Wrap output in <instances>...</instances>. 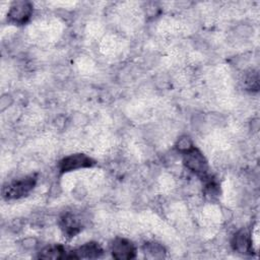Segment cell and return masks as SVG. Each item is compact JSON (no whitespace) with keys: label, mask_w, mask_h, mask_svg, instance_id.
<instances>
[{"label":"cell","mask_w":260,"mask_h":260,"mask_svg":"<svg viewBox=\"0 0 260 260\" xmlns=\"http://www.w3.org/2000/svg\"><path fill=\"white\" fill-rule=\"evenodd\" d=\"M37 177L35 175L25 176L6 184L2 189V196L7 200L18 199L26 196L35 188Z\"/></svg>","instance_id":"1"},{"label":"cell","mask_w":260,"mask_h":260,"mask_svg":"<svg viewBox=\"0 0 260 260\" xmlns=\"http://www.w3.org/2000/svg\"><path fill=\"white\" fill-rule=\"evenodd\" d=\"M183 164L196 176L203 178L208 174V162L201 150L193 146L183 153Z\"/></svg>","instance_id":"2"},{"label":"cell","mask_w":260,"mask_h":260,"mask_svg":"<svg viewBox=\"0 0 260 260\" xmlns=\"http://www.w3.org/2000/svg\"><path fill=\"white\" fill-rule=\"evenodd\" d=\"M32 10L34 6L31 2L24 0L14 1L8 9L7 20L16 25H22L29 20Z\"/></svg>","instance_id":"3"},{"label":"cell","mask_w":260,"mask_h":260,"mask_svg":"<svg viewBox=\"0 0 260 260\" xmlns=\"http://www.w3.org/2000/svg\"><path fill=\"white\" fill-rule=\"evenodd\" d=\"M95 165V161L87 154L78 152L72 153L63 157L59 161V171L61 173H69L72 171L91 168Z\"/></svg>","instance_id":"4"},{"label":"cell","mask_w":260,"mask_h":260,"mask_svg":"<svg viewBox=\"0 0 260 260\" xmlns=\"http://www.w3.org/2000/svg\"><path fill=\"white\" fill-rule=\"evenodd\" d=\"M111 252L115 259L130 260L136 257V247L124 238H116L111 244Z\"/></svg>","instance_id":"5"},{"label":"cell","mask_w":260,"mask_h":260,"mask_svg":"<svg viewBox=\"0 0 260 260\" xmlns=\"http://www.w3.org/2000/svg\"><path fill=\"white\" fill-rule=\"evenodd\" d=\"M104 253L103 248L95 242L85 243L75 250L68 252L67 259H95L100 258Z\"/></svg>","instance_id":"6"},{"label":"cell","mask_w":260,"mask_h":260,"mask_svg":"<svg viewBox=\"0 0 260 260\" xmlns=\"http://www.w3.org/2000/svg\"><path fill=\"white\" fill-rule=\"evenodd\" d=\"M233 249L244 255H250L253 253V243L250 234L246 230L238 231L232 239Z\"/></svg>","instance_id":"7"},{"label":"cell","mask_w":260,"mask_h":260,"mask_svg":"<svg viewBox=\"0 0 260 260\" xmlns=\"http://www.w3.org/2000/svg\"><path fill=\"white\" fill-rule=\"evenodd\" d=\"M81 219L74 213L66 212L60 218V226L63 234L68 237H74L81 231Z\"/></svg>","instance_id":"8"},{"label":"cell","mask_w":260,"mask_h":260,"mask_svg":"<svg viewBox=\"0 0 260 260\" xmlns=\"http://www.w3.org/2000/svg\"><path fill=\"white\" fill-rule=\"evenodd\" d=\"M68 252L61 245H53L45 247L39 252L41 259H67Z\"/></svg>","instance_id":"9"},{"label":"cell","mask_w":260,"mask_h":260,"mask_svg":"<svg viewBox=\"0 0 260 260\" xmlns=\"http://www.w3.org/2000/svg\"><path fill=\"white\" fill-rule=\"evenodd\" d=\"M143 253L147 258L151 259H161L166 255V250L161 244L155 243V242H149L145 243L143 248Z\"/></svg>","instance_id":"10"},{"label":"cell","mask_w":260,"mask_h":260,"mask_svg":"<svg viewBox=\"0 0 260 260\" xmlns=\"http://www.w3.org/2000/svg\"><path fill=\"white\" fill-rule=\"evenodd\" d=\"M175 146H176V148L178 149V151L184 153V152L190 150V149L194 146V144H193V141H192V139L190 138V136L183 135V136H181V137L177 140Z\"/></svg>","instance_id":"11"},{"label":"cell","mask_w":260,"mask_h":260,"mask_svg":"<svg viewBox=\"0 0 260 260\" xmlns=\"http://www.w3.org/2000/svg\"><path fill=\"white\" fill-rule=\"evenodd\" d=\"M246 86L249 89L252 90H257L259 87V77L257 72H251L247 77H246Z\"/></svg>","instance_id":"12"},{"label":"cell","mask_w":260,"mask_h":260,"mask_svg":"<svg viewBox=\"0 0 260 260\" xmlns=\"http://www.w3.org/2000/svg\"><path fill=\"white\" fill-rule=\"evenodd\" d=\"M12 104V98L8 94H4L2 95L1 98V101H0V110L1 111H4L6 108L9 107V105Z\"/></svg>","instance_id":"13"},{"label":"cell","mask_w":260,"mask_h":260,"mask_svg":"<svg viewBox=\"0 0 260 260\" xmlns=\"http://www.w3.org/2000/svg\"><path fill=\"white\" fill-rule=\"evenodd\" d=\"M37 246V241L34 238H27L23 241V247L25 249H32Z\"/></svg>","instance_id":"14"}]
</instances>
